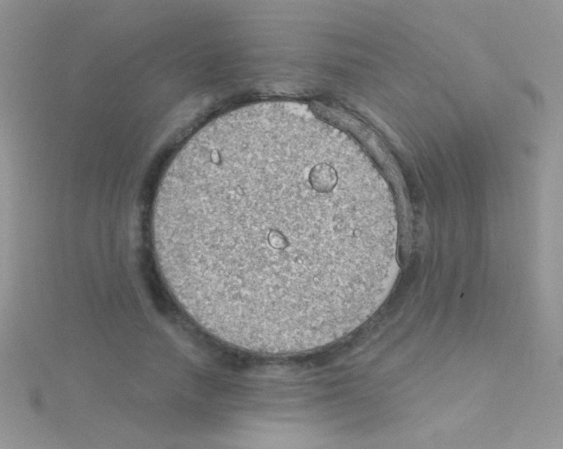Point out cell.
I'll list each match as a JSON object with an SVG mask.
<instances>
[{"label": "cell", "instance_id": "cell-1", "mask_svg": "<svg viewBox=\"0 0 563 449\" xmlns=\"http://www.w3.org/2000/svg\"><path fill=\"white\" fill-rule=\"evenodd\" d=\"M342 133L288 106L233 110L167 167L151 233L171 294L237 347L285 355L359 326L393 271L390 208Z\"/></svg>", "mask_w": 563, "mask_h": 449}]
</instances>
